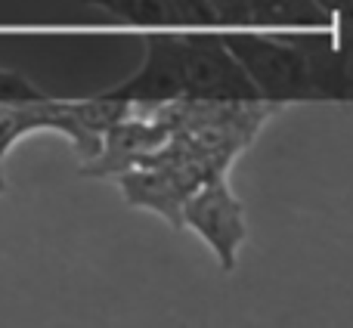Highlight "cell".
<instances>
[{"label": "cell", "mask_w": 353, "mask_h": 328, "mask_svg": "<svg viewBox=\"0 0 353 328\" xmlns=\"http://www.w3.org/2000/svg\"><path fill=\"white\" fill-rule=\"evenodd\" d=\"M130 115V103L121 96H97L84 103H59V99H25V103H0V192L6 189L3 158L22 136L56 130L68 136L81 158H93L103 149V134L115 121Z\"/></svg>", "instance_id": "obj_1"}, {"label": "cell", "mask_w": 353, "mask_h": 328, "mask_svg": "<svg viewBox=\"0 0 353 328\" xmlns=\"http://www.w3.org/2000/svg\"><path fill=\"white\" fill-rule=\"evenodd\" d=\"M183 226L199 232L226 273L236 269L239 248L248 238V226H245L242 205L226 186V176H214L189 195L183 205Z\"/></svg>", "instance_id": "obj_2"}, {"label": "cell", "mask_w": 353, "mask_h": 328, "mask_svg": "<svg viewBox=\"0 0 353 328\" xmlns=\"http://www.w3.org/2000/svg\"><path fill=\"white\" fill-rule=\"evenodd\" d=\"M47 93H41L31 81H25L16 72H3L0 68V103H25V99H41Z\"/></svg>", "instance_id": "obj_4"}, {"label": "cell", "mask_w": 353, "mask_h": 328, "mask_svg": "<svg viewBox=\"0 0 353 328\" xmlns=\"http://www.w3.org/2000/svg\"><path fill=\"white\" fill-rule=\"evenodd\" d=\"M171 136V130L152 118L146 109L130 105V115H124L121 121H115L103 134V149L93 158L84 161L81 174L84 176H118L121 170L134 167L143 155L161 149Z\"/></svg>", "instance_id": "obj_3"}]
</instances>
